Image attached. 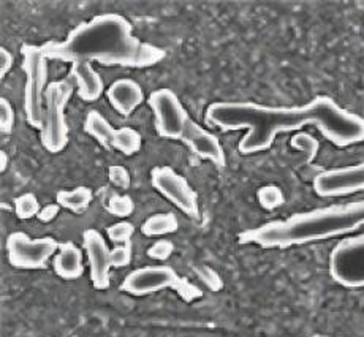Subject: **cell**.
I'll use <instances>...</instances> for the list:
<instances>
[{
  "label": "cell",
  "mask_w": 364,
  "mask_h": 337,
  "mask_svg": "<svg viewBox=\"0 0 364 337\" xmlns=\"http://www.w3.org/2000/svg\"><path fill=\"white\" fill-rule=\"evenodd\" d=\"M73 82L60 80L50 82L46 90L43 124L40 129L41 144L51 154H59L68 144V124L65 108L73 95Z\"/></svg>",
  "instance_id": "8992f818"
},
{
  "label": "cell",
  "mask_w": 364,
  "mask_h": 337,
  "mask_svg": "<svg viewBox=\"0 0 364 337\" xmlns=\"http://www.w3.org/2000/svg\"><path fill=\"white\" fill-rule=\"evenodd\" d=\"M48 60L97 62L103 67L148 68L165 59V49L144 43L133 35L132 24L116 13L99 15L76 26L62 41L41 45Z\"/></svg>",
  "instance_id": "7a4b0ae2"
},
{
  "label": "cell",
  "mask_w": 364,
  "mask_h": 337,
  "mask_svg": "<svg viewBox=\"0 0 364 337\" xmlns=\"http://www.w3.org/2000/svg\"><path fill=\"white\" fill-rule=\"evenodd\" d=\"M141 144H143L141 135H139L135 129L122 127L116 130L113 149L124 154V156L127 157L135 156V154H138L139 149H141Z\"/></svg>",
  "instance_id": "ffe728a7"
},
{
  "label": "cell",
  "mask_w": 364,
  "mask_h": 337,
  "mask_svg": "<svg viewBox=\"0 0 364 337\" xmlns=\"http://www.w3.org/2000/svg\"><path fill=\"white\" fill-rule=\"evenodd\" d=\"M70 81L78 92V97L82 102L94 103L99 100L105 90V84L99 72L87 62H75L70 68Z\"/></svg>",
  "instance_id": "5bb4252c"
},
{
  "label": "cell",
  "mask_w": 364,
  "mask_h": 337,
  "mask_svg": "<svg viewBox=\"0 0 364 337\" xmlns=\"http://www.w3.org/2000/svg\"><path fill=\"white\" fill-rule=\"evenodd\" d=\"M60 209L62 208L58 205V203H50V205L41 206V210H40V214H38L37 219L41 223H50V222H53L55 219V217L59 215Z\"/></svg>",
  "instance_id": "4dcf8cb0"
},
{
  "label": "cell",
  "mask_w": 364,
  "mask_h": 337,
  "mask_svg": "<svg viewBox=\"0 0 364 337\" xmlns=\"http://www.w3.org/2000/svg\"><path fill=\"white\" fill-rule=\"evenodd\" d=\"M121 290L132 296H146L162 290H173L186 303H193L203 296L200 287L186 277H181L171 266H144L130 271L124 277Z\"/></svg>",
  "instance_id": "277c9868"
},
{
  "label": "cell",
  "mask_w": 364,
  "mask_h": 337,
  "mask_svg": "<svg viewBox=\"0 0 364 337\" xmlns=\"http://www.w3.org/2000/svg\"><path fill=\"white\" fill-rule=\"evenodd\" d=\"M174 244L170 240H159L148 249V257L156 262H166L173 255Z\"/></svg>",
  "instance_id": "83f0119b"
},
{
  "label": "cell",
  "mask_w": 364,
  "mask_h": 337,
  "mask_svg": "<svg viewBox=\"0 0 364 337\" xmlns=\"http://www.w3.org/2000/svg\"><path fill=\"white\" fill-rule=\"evenodd\" d=\"M82 249L86 252L90 282L95 290H108L111 284V249L100 231L87 228L82 233Z\"/></svg>",
  "instance_id": "7c38bea8"
},
{
  "label": "cell",
  "mask_w": 364,
  "mask_h": 337,
  "mask_svg": "<svg viewBox=\"0 0 364 337\" xmlns=\"http://www.w3.org/2000/svg\"><path fill=\"white\" fill-rule=\"evenodd\" d=\"M311 337H333V336H323V334H315V336H311Z\"/></svg>",
  "instance_id": "836d02e7"
},
{
  "label": "cell",
  "mask_w": 364,
  "mask_h": 337,
  "mask_svg": "<svg viewBox=\"0 0 364 337\" xmlns=\"http://www.w3.org/2000/svg\"><path fill=\"white\" fill-rule=\"evenodd\" d=\"M257 200L266 210H274L284 205V193L277 186H263L257 191Z\"/></svg>",
  "instance_id": "603a6c76"
},
{
  "label": "cell",
  "mask_w": 364,
  "mask_h": 337,
  "mask_svg": "<svg viewBox=\"0 0 364 337\" xmlns=\"http://www.w3.org/2000/svg\"><path fill=\"white\" fill-rule=\"evenodd\" d=\"M330 276L344 289H364V233L347 236L330 254Z\"/></svg>",
  "instance_id": "52a82bcc"
},
{
  "label": "cell",
  "mask_w": 364,
  "mask_h": 337,
  "mask_svg": "<svg viewBox=\"0 0 364 337\" xmlns=\"http://www.w3.org/2000/svg\"><path fill=\"white\" fill-rule=\"evenodd\" d=\"M23 70L26 73L24 112L31 127L40 130L43 124L48 90V58L41 46L23 45Z\"/></svg>",
  "instance_id": "5b68a950"
},
{
  "label": "cell",
  "mask_w": 364,
  "mask_h": 337,
  "mask_svg": "<svg viewBox=\"0 0 364 337\" xmlns=\"http://www.w3.org/2000/svg\"><path fill=\"white\" fill-rule=\"evenodd\" d=\"M0 171L2 173H5V170H6V165H9V157H6V154H5V151H0Z\"/></svg>",
  "instance_id": "d6a6232c"
},
{
  "label": "cell",
  "mask_w": 364,
  "mask_h": 337,
  "mask_svg": "<svg viewBox=\"0 0 364 337\" xmlns=\"http://www.w3.org/2000/svg\"><path fill=\"white\" fill-rule=\"evenodd\" d=\"M179 228L178 217L173 213H160L148 217L141 223V233L148 237H160L176 233Z\"/></svg>",
  "instance_id": "d6986e66"
},
{
  "label": "cell",
  "mask_w": 364,
  "mask_h": 337,
  "mask_svg": "<svg viewBox=\"0 0 364 337\" xmlns=\"http://www.w3.org/2000/svg\"><path fill=\"white\" fill-rule=\"evenodd\" d=\"M84 132L89 137H92L97 143H100L107 149H113V143L116 138V129L108 122L100 111H89L86 119H84Z\"/></svg>",
  "instance_id": "e0dca14e"
},
{
  "label": "cell",
  "mask_w": 364,
  "mask_h": 337,
  "mask_svg": "<svg viewBox=\"0 0 364 337\" xmlns=\"http://www.w3.org/2000/svg\"><path fill=\"white\" fill-rule=\"evenodd\" d=\"M364 227V200L317 208L284 220H272L242 231L241 244L262 249H289L352 235Z\"/></svg>",
  "instance_id": "3957f363"
},
{
  "label": "cell",
  "mask_w": 364,
  "mask_h": 337,
  "mask_svg": "<svg viewBox=\"0 0 364 337\" xmlns=\"http://www.w3.org/2000/svg\"><path fill=\"white\" fill-rule=\"evenodd\" d=\"M40 210V201L33 193H23L15 198V213L21 220H29L32 217H38Z\"/></svg>",
  "instance_id": "44dd1931"
},
{
  "label": "cell",
  "mask_w": 364,
  "mask_h": 337,
  "mask_svg": "<svg viewBox=\"0 0 364 337\" xmlns=\"http://www.w3.org/2000/svg\"><path fill=\"white\" fill-rule=\"evenodd\" d=\"M133 258V247L132 244H124V245H114L111 249V266L116 269L127 268L132 263Z\"/></svg>",
  "instance_id": "484cf974"
},
{
  "label": "cell",
  "mask_w": 364,
  "mask_h": 337,
  "mask_svg": "<svg viewBox=\"0 0 364 337\" xmlns=\"http://www.w3.org/2000/svg\"><path fill=\"white\" fill-rule=\"evenodd\" d=\"M195 272H197V276L200 277L201 282L205 284L209 290L213 291L222 290L223 287L222 279L219 274H217V271H214L213 268H209V266H198V268L195 269Z\"/></svg>",
  "instance_id": "f1b7e54d"
},
{
  "label": "cell",
  "mask_w": 364,
  "mask_h": 337,
  "mask_svg": "<svg viewBox=\"0 0 364 337\" xmlns=\"http://www.w3.org/2000/svg\"><path fill=\"white\" fill-rule=\"evenodd\" d=\"M13 67V54L6 48H0V80L5 78V75Z\"/></svg>",
  "instance_id": "1f68e13d"
},
{
  "label": "cell",
  "mask_w": 364,
  "mask_h": 337,
  "mask_svg": "<svg viewBox=\"0 0 364 337\" xmlns=\"http://www.w3.org/2000/svg\"><path fill=\"white\" fill-rule=\"evenodd\" d=\"M208 124L223 132L244 130L237 151L254 156L268 151L281 133L315 127L338 147L364 143V117L328 95L295 107H269L254 102H214L206 109Z\"/></svg>",
  "instance_id": "6da1fadb"
},
{
  "label": "cell",
  "mask_w": 364,
  "mask_h": 337,
  "mask_svg": "<svg viewBox=\"0 0 364 337\" xmlns=\"http://www.w3.org/2000/svg\"><path fill=\"white\" fill-rule=\"evenodd\" d=\"M107 98L119 114L129 117L144 102V92L136 81L122 78L114 81L108 87Z\"/></svg>",
  "instance_id": "9a60e30c"
},
{
  "label": "cell",
  "mask_w": 364,
  "mask_h": 337,
  "mask_svg": "<svg viewBox=\"0 0 364 337\" xmlns=\"http://www.w3.org/2000/svg\"><path fill=\"white\" fill-rule=\"evenodd\" d=\"M314 192L323 198L347 196L364 191V161L356 165L331 168L318 173L312 182Z\"/></svg>",
  "instance_id": "8fae6325"
},
{
  "label": "cell",
  "mask_w": 364,
  "mask_h": 337,
  "mask_svg": "<svg viewBox=\"0 0 364 337\" xmlns=\"http://www.w3.org/2000/svg\"><path fill=\"white\" fill-rule=\"evenodd\" d=\"M151 184L156 191L176 206L191 219L200 217L198 195L188 184L184 176H181L170 166H156L151 171Z\"/></svg>",
  "instance_id": "30bf717a"
},
{
  "label": "cell",
  "mask_w": 364,
  "mask_h": 337,
  "mask_svg": "<svg viewBox=\"0 0 364 337\" xmlns=\"http://www.w3.org/2000/svg\"><path fill=\"white\" fill-rule=\"evenodd\" d=\"M107 210L111 215L119 217V219H127L135 210V203H133V198L129 195L113 193L108 198Z\"/></svg>",
  "instance_id": "7402d4cb"
},
{
  "label": "cell",
  "mask_w": 364,
  "mask_h": 337,
  "mask_svg": "<svg viewBox=\"0 0 364 337\" xmlns=\"http://www.w3.org/2000/svg\"><path fill=\"white\" fill-rule=\"evenodd\" d=\"M290 144L291 147H295V149L304 152L307 156V161H312L315 159L320 147L317 139H315L312 135H309V133H304V132H299L298 135L293 137Z\"/></svg>",
  "instance_id": "d4e9b609"
},
{
  "label": "cell",
  "mask_w": 364,
  "mask_h": 337,
  "mask_svg": "<svg viewBox=\"0 0 364 337\" xmlns=\"http://www.w3.org/2000/svg\"><path fill=\"white\" fill-rule=\"evenodd\" d=\"M92 200V188H89L86 186L75 187L72 191H59L55 193V203H58L62 209H67L73 214H82L84 210H87Z\"/></svg>",
  "instance_id": "ac0fdd59"
},
{
  "label": "cell",
  "mask_w": 364,
  "mask_h": 337,
  "mask_svg": "<svg viewBox=\"0 0 364 337\" xmlns=\"http://www.w3.org/2000/svg\"><path fill=\"white\" fill-rule=\"evenodd\" d=\"M108 179L113 186L117 188H129L132 184L130 173L125 166L122 165H111L108 168Z\"/></svg>",
  "instance_id": "f546056e"
},
{
  "label": "cell",
  "mask_w": 364,
  "mask_h": 337,
  "mask_svg": "<svg viewBox=\"0 0 364 337\" xmlns=\"http://www.w3.org/2000/svg\"><path fill=\"white\" fill-rule=\"evenodd\" d=\"M148 105L154 112L156 132L160 138L182 139L191 116L171 89H157L149 95Z\"/></svg>",
  "instance_id": "9c48e42d"
},
{
  "label": "cell",
  "mask_w": 364,
  "mask_h": 337,
  "mask_svg": "<svg viewBox=\"0 0 364 337\" xmlns=\"http://www.w3.org/2000/svg\"><path fill=\"white\" fill-rule=\"evenodd\" d=\"M181 141L187 144L193 156H197L198 159L211 161V164L219 168L225 166V151H223V146L219 141V138L205 127H201L200 124L192 121V119L188 121L184 137H182Z\"/></svg>",
  "instance_id": "4fadbf2b"
},
{
  "label": "cell",
  "mask_w": 364,
  "mask_h": 337,
  "mask_svg": "<svg viewBox=\"0 0 364 337\" xmlns=\"http://www.w3.org/2000/svg\"><path fill=\"white\" fill-rule=\"evenodd\" d=\"M58 250L59 242L50 236L31 237L23 231H15L6 237V257L16 269H45Z\"/></svg>",
  "instance_id": "ba28073f"
},
{
  "label": "cell",
  "mask_w": 364,
  "mask_h": 337,
  "mask_svg": "<svg viewBox=\"0 0 364 337\" xmlns=\"http://www.w3.org/2000/svg\"><path fill=\"white\" fill-rule=\"evenodd\" d=\"M15 127V109H13L10 100L5 97L0 98V132L4 135H10Z\"/></svg>",
  "instance_id": "4316f807"
},
{
  "label": "cell",
  "mask_w": 364,
  "mask_h": 337,
  "mask_svg": "<svg viewBox=\"0 0 364 337\" xmlns=\"http://www.w3.org/2000/svg\"><path fill=\"white\" fill-rule=\"evenodd\" d=\"M53 268L60 279L78 280L84 274L82 250L72 241L59 242V250L53 258Z\"/></svg>",
  "instance_id": "2e32d148"
},
{
  "label": "cell",
  "mask_w": 364,
  "mask_h": 337,
  "mask_svg": "<svg viewBox=\"0 0 364 337\" xmlns=\"http://www.w3.org/2000/svg\"><path fill=\"white\" fill-rule=\"evenodd\" d=\"M107 235H108V240L116 245L132 244V237L135 235V227H133V223L127 220H121L109 225L107 228Z\"/></svg>",
  "instance_id": "cb8c5ba5"
}]
</instances>
